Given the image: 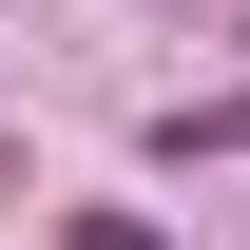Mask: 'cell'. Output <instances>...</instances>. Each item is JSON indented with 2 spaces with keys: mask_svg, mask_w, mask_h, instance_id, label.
Listing matches in <instances>:
<instances>
[{
  "mask_svg": "<svg viewBox=\"0 0 250 250\" xmlns=\"http://www.w3.org/2000/svg\"><path fill=\"white\" fill-rule=\"evenodd\" d=\"M58 250H173V231H154V212H77Z\"/></svg>",
  "mask_w": 250,
  "mask_h": 250,
  "instance_id": "cell-2",
  "label": "cell"
},
{
  "mask_svg": "<svg viewBox=\"0 0 250 250\" xmlns=\"http://www.w3.org/2000/svg\"><path fill=\"white\" fill-rule=\"evenodd\" d=\"M154 154H250V96H173V116H154Z\"/></svg>",
  "mask_w": 250,
  "mask_h": 250,
  "instance_id": "cell-1",
  "label": "cell"
}]
</instances>
